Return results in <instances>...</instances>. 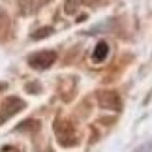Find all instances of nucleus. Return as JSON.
<instances>
[{
  "mask_svg": "<svg viewBox=\"0 0 152 152\" xmlns=\"http://www.w3.org/2000/svg\"><path fill=\"white\" fill-rule=\"evenodd\" d=\"M55 133H56V137H58L62 147H75L77 145V133H75L73 126L69 122L58 120L55 124Z\"/></svg>",
  "mask_w": 152,
  "mask_h": 152,
  "instance_id": "obj_1",
  "label": "nucleus"
},
{
  "mask_svg": "<svg viewBox=\"0 0 152 152\" xmlns=\"http://www.w3.org/2000/svg\"><path fill=\"white\" fill-rule=\"evenodd\" d=\"M21 109H25V102L17 96H8L2 102V107H0V122L10 120L13 115H17Z\"/></svg>",
  "mask_w": 152,
  "mask_h": 152,
  "instance_id": "obj_2",
  "label": "nucleus"
},
{
  "mask_svg": "<svg viewBox=\"0 0 152 152\" xmlns=\"http://www.w3.org/2000/svg\"><path fill=\"white\" fill-rule=\"evenodd\" d=\"M55 60H56V53L49 51V49L38 51V53H34V55L28 56V64H30L32 68H38V69H45V68L53 66Z\"/></svg>",
  "mask_w": 152,
  "mask_h": 152,
  "instance_id": "obj_3",
  "label": "nucleus"
},
{
  "mask_svg": "<svg viewBox=\"0 0 152 152\" xmlns=\"http://www.w3.org/2000/svg\"><path fill=\"white\" fill-rule=\"evenodd\" d=\"M98 103H100L102 109H109V111H120V107H122L120 96L116 94L115 90H102V92H98Z\"/></svg>",
  "mask_w": 152,
  "mask_h": 152,
  "instance_id": "obj_4",
  "label": "nucleus"
},
{
  "mask_svg": "<svg viewBox=\"0 0 152 152\" xmlns=\"http://www.w3.org/2000/svg\"><path fill=\"white\" fill-rule=\"evenodd\" d=\"M45 2H49V0H19V11L23 15H30L38 11Z\"/></svg>",
  "mask_w": 152,
  "mask_h": 152,
  "instance_id": "obj_5",
  "label": "nucleus"
},
{
  "mask_svg": "<svg viewBox=\"0 0 152 152\" xmlns=\"http://www.w3.org/2000/svg\"><path fill=\"white\" fill-rule=\"evenodd\" d=\"M109 55V45L105 43V42H100L96 45V49H94V55H92V60L94 62H103L105 58H107Z\"/></svg>",
  "mask_w": 152,
  "mask_h": 152,
  "instance_id": "obj_6",
  "label": "nucleus"
},
{
  "mask_svg": "<svg viewBox=\"0 0 152 152\" xmlns=\"http://www.w3.org/2000/svg\"><path fill=\"white\" fill-rule=\"evenodd\" d=\"M83 0H66V4H64V11H66L68 15H73L75 11L79 10V6Z\"/></svg>",
  "mask_w": 152,
  "mask_h": 152,
  "instance_id": "obj_7",
  "label": "nucleus"
},
{
  "mask_svg": "<svg viewBox=\"0 0 152 152\" xmlns=\"http://www.w3.org/2000/svg\"><path fill=\"white\" fill-rule=\"evenodd\" d=\"M38 128H39V122L38 120H25L23 124H19L17 130H19V132H28V130L34 132V130H38Z\"/></svg>",
  "mask_w": 152,
  "mask_h": 152,
  "instance_id": "obj_8",
  "label": "nucleus"
},
{
  "mask_svg": "<svg viewBox=\"0 0 152 152\" xmlns=\"http://www.w3.org/2000/svg\"><path fill=\"white\" fill-rule=\"evenodd\" d=\"M49 34H53V28H49V26H45V28H39V30H36L34 32V39H43V38H47Z\"/></svg>",
  "mask_w": 152,
  "mask_h": 152,
  "instance_id": "obj_9",
  "label": "nucleus"
},
{
  "mask_svg": "<svg viewBox=\"0 0 152 152\" xmlns=\"http://www.w3.org/2000/svg\"><path fill=\"white\" fill-rule=\"evenodd\" d=\"M26 90L28 92H39V90H42V86H39V85H26Z\"/></svg>",
  "mask_w": 152,
  "mask_h": 152,
  "instance_id": "obj_10",
  "label": "nucleus"
},
{
  "mask_svg": "<svg viewBox=\"0 0 152 152\" xmlns=\"http://www.w3.org/2000/svg\"><path fill=\"white\" fill-rule=\"evenodd\" d=\"M83 2H85V4H96L98 0H83Z\"/></svg>",
  "mask_w": 152,
  "mask_h": 152,
  "instance_id": "obj_11",
  "label": "nucleus"
},
{
  "mask_svg": "<svg viewBox=\"0 0 152 152\" xmlns=\"http://www.w3.org/2000/svg\"><path fill=\"white\" fill-rule=\"evenodd\" d=\"M4 152H17V150H13V148H6Z\"/></svg>",
  "mask_w": 152,
  "mask_h": 152,
  "instance_id": "obj_12",
  "label": "nucleus"
}]
</instances>
